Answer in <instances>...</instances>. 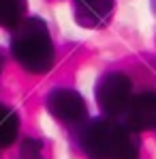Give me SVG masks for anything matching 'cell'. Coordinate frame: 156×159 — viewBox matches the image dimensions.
Listing matches in <instances>:
<instances>
[{"label": "cell", "mask_w": 156, "mask_h": 159, "mask_svg": "<svg viewBox=\"0 0 156 159\" xmlns=\"http://www.w3.org/2000/svg\"><path fill=\"white\" fill-rule=\"evenodd\" d=\"M47 110L53 118H58L60 123H81L88 114V106L86 99L73 88H53L47 95Z\"/></svg>", "instance_id": "277c9868"}, {"label": "cell", "mask_w": 156, "mask_h": 159, "mask_svg": "<svg viewBox=\"0 0 156 159\" xmlns=\"http://www.w3.org/2000/svg\"><path fill=\"white\" fill-rule=\"evenodd\" d=\"M13 58L30 73H47L53 65V41L41 17H28L11 37Z\"/></svg>", "instance_id": "7a4b0ae2"}, {"label": "cell", "mask_w": 156, "mask_h": 159, "mask_svg": "<svg viewBox=\"0 0 156 159\" xmlns=\"http://www.w3.org/2000/svg\"><path fill=\"white\" fill-rule=\"evenodd\" d=\"M41 151H43L41 148V140L30 138V140H26L22 144V159H43Z\"/></svg>", "instance_id": "9c48e42d"}, {"label": "cell", "mask_w": 156, "mask_h": 159, "mask_svg": "<svg viewBox=\"0 0 156 159\" xmlns=\"http://www.w3.org/2000/svg\"><path fill=\"white\" fill-rule=\"evenodd\" d=\"M88 159H139L137 133L111 118H94L79 133Z\"/></svg>", "instance_id": "6da1fadb"}, {"label": "cell", "mask_w": 156, "mask_h": 159, "mask_svg": "<svg viewBox=\"0 0 156 159\" xmlns=\"http://www.w3.org/2000/svg\"><path fill=\"white\" fill-rule=\"evenodd\" d=\"M133 84L122 71H109L96 82V103L107 118L120 116L130 101Z\"/></svg>", "instance_id": "3957f363"}, {"label": "cell", "mask_w": 156, "mask_h": 159, "mask_svg": "<svg viewBox=\"0 0 156 159\" xmlns=\"http://www.w3.org/2000/svg\"><path fill=\"white\" fill-rule=\"evenodd\" d=\"M26 9H28L26 0H0V26L17 28L24 22Z\"/></svg>", "instance_id": "ba28073f"}, {"label": "cell", "mask_w": 156, "mask_h": 159, "mask_svg": "<svg viewBox=\"0 0 156 159\" xmlns=\"http://www.w3.org/2000/svg\"><path fill=\"white\" fill-rule=\"evenodd\" d=\"M17 133H19V116L15 114V110L0 103V148L11 146L17 140Z\"/></svg>", "instance_id": "52a82bcc"}, {"label": "cell", "mask_w": 156, "mask_h": 159, "mask_svg": "<svg viewBox=\"0 0 156 159\" xmlns=\"http://www.w3.org/2000/svg\"><path fill=\"white\" fill-rule=\"evenodd\" d=\"M113 15V0H75V20L83 28H103Z\"/></svg>", "instance_id": "8992f818"}, {"label": "cell", "mask_w": 156, "mask_h": 159, "mask_svg": "<svg viewBox=\"0 0 156 159\" xmlns=\"http://www.w3.org/2000/svg\"><path fill=\"white\" fill-rule=\"evenodd\" d=\"M0 73H2V54H0Z\"/></svg>", "instance_id": "30bf717a"}, {"label": "cell", "mask_w": 156, "mask_h": 159, "mask_svg": "<svg viewBox=\"0 0 156 159\" xmlns=\"http://www.w3.org/2000/svg\"><path fill=\"white\" fill-rule=\"evenodd\" d=\"M126 114V127L133 131H148L156 127V93L143 90L135 97H130L129 106L124 110Z\"/></svg>", "instance_id": "5b68a950"}]
</instances>
